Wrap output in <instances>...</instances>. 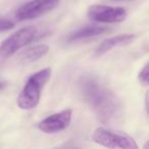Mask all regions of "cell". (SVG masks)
I'll return each mask as SVG.
<instances>
[{
  "mask_svg": "<svg viewBox=\"0 0 149 149\" xmlns=\"http://www.w3.org/2000/svg\"><path fill=\"white\" fill-rule=\"evenodd\" d=\"M5 86H6V83H5V82H1V81H0V91L4 89Z\"/></svg>",
  "mask_w": 149,
  "mask_h": 149,
  "instance_id": "obj_14",
  "label": "cell"
},
{
  "mask_svg": "<svg viewBox=\"0 0 149 149\" xmlns=\"http://www.w3.org/2000/svg\"><path fill=\"white\" fill-rule=\"evenodd\" d=\"M60 0H31L23 4L15 13L19 21L34 19L51 11L58 5Z\"/></svg>",
  "mask_w": 149,
  "mask_h": 149,
  "instance_id": "obj_6",
  "label": "cell"
},
{
  "mask_svg": "<svg viewBox=\"0 0 149 149\" xmlns=\"http://www.w3.org/2000/svg\"><path fill=\"white\" fill-rule=\"evenodd\" d=\"M138 79L139 82H140L142 85L147 86L148 85V82H149V65L148 63H146L143 68L141 70V72H139V76H138Z\"/></svg>",
  "mask_w": 149,
  "mask_h": 149,
  "instance_id": "obj_11",
  "label": "cell"
},
{
  "mask_svg": "<svg viewBox=\"0 0 149 149\" xmlns=\"http://www.w3.org/2000/svg\"><path fill=\"white\" fill-rule=\"evenodd\" d=\"M87 15L90 19L97 22V23H120L127 19V10L124 7L94 4L89 6L87 10Z\"/></svg>",
  "mask_w": 149,
  "mask_h": 149,
  "instance_id": "obj_5",
  "label": "cell"
},
{
  "mask_svg": "<svg viewBox=\"0 0 149 149\" xmlns=\"http://www.w3.org/2000/svg\"><path fill=\"white\" fill-rule=\"evenodd\" d=\"M106 30H107L106 27H102V26L98 25L85 26V27H82L81 29L74 31V33L70 34V36L66 38V42L68 43H74V42L82 41V40L88 39V38L96 37V36L104 33Z\"/></svg>",
  "mask_w": 149,
  "mask_h": 149,
  "instance_id": "obj_9",
  "label": "cell"
},
{
  "mask_svg": "<svg viewBox=\"0 0 149 149\" xmlns=\"http://www.w3.org/2000/svg\"><path fill=\"white\" fill-rule=\"evenodd\" d=\"M135 37L136 36L134 34H122V35L113 36L111 38L103 40L101 44L97 47V49L95 50V55L101 56L116 47L128 45L134 41Z\"/></svg>",
  "mask_w": 149,
  "mask_h": 149,
  "instance_id": "obj_8",
  "label": "cell"
},
{
  "mask_svg": "<svg viewBox=\"0 0 149 149\" xmlns=\"http://www.w3.org/2000/svg\"><path fill=\"white\" fill-rule=\"evenodd\" d=\"M72 120V110L64 109L57 113L51 114L39 123L38 129L45 134H54L65 130Z\"/></svg>",
  "mask_w": 149,
  "mask_h": 149,
  "instance_id": "obj_7",
  "label": "cell"
},
{
  "mask_svg": "<svg viewBox=\"0 0 149 149\" xmlns=\"http://www.w3.org/2000/svg\"><path fill=\"white\" fill-rule=\"evenodd\" d=\"M91 138L95 143L107 148L138 149V145L132 137L126 133L111 129L97 128L93 132Z\"/></svg>",
  "mask_w": 149,
  "mask_h": 149,
  "instance_id": "obj_4",
  "label": "cell"
},
{
  "mask_svg": "<svg viewBox=\"0 0 149 149\" xmlns=\"http://www.w3.org/2000/svg\"><path fill=\"white\" fill-rule=\"evenodd\" d=\"M37 34L38 30L34 26L22 28L11 34L0 44V60H4L10 57L19 49L31 43L33 40L36 39Z\"/></svg>",
  "mask_w": 149,
  "mask_h": 149,
  "instance_id": "obj_3",
  "label": "cell"
},
{
  "mask_svg": "<svg viewBox=\"0 0 149 149\" xmlns=\"http://www.w3.org/2000/svg\"><path fill=\"white\" fill-rule=\"evenodd\" d=\"M114 1H116V0H114ZM116 1H123V0H116Z\"/></svg>",
  "mask_w": 149,
  "mask_h": 149,
  "instance_id": "obj_15",
  "label": "cell"
},
{
  "mask_svg": "<svg viewBox=\"0 0 149 149\" xmlns=\"http://www.w3.org/2000/svg\"><path fill=\"white\" fill-rule=\"evenodd\" d=\"M83 100L93 109L97 118L105 125H113L123 118V106L116 95L91 76L82 77L78 84Z\"/></svg>",
  "mask_w": 149,
  "mask_h": 149,
  "instance_id": "obj_1",
  "label": "cell"
},
{
  "mask_svg": "<svg viewBox=\"0 0 149 149\" xmlns=\"http://www.w3.org/2000/svg\"><path fill=\"white\" fill-rule=\"evenodd\" d=\"M145 110L146 112H148V94H146L145 96Z\"/></svg>",
  "mask_w": 149,
  "mask_h": 149,
  "instance_id": "obj_13",
  "label": "cell"
},
{
  "mask_svg": "<svg viewBox=\"0 0 149 149\" xmlns=\"http://www.w3.org/2000/svg\"><path fill=\"white\" fill-rule=\"evenodd\" d=\"M48 50H49V47H48V45H46V44L36 45V46H34V47H31L28 50H26V51L22 54V59L27 62L36 61V60H38L39 58L46 55Z\"/></svg>",
  "mask_w": 149,
  "mask_h": 149,
  "instance_id": "obj_10",
  "label": "cell"
},
{
  "mask_svg": "<svg viewBox=\"0 0 149 149\" xmlns=\"http://www.w3.org/2000/svg\"><path fill=\"white\" fill-rule=\"evenodd\" d=\"M52 70L46 68L35 72L28 79L23 90L17 97V105L24 110H30L38 105L41 97V91L51 78Z\"/></svg>",
  "mask_w": 149,
  "mask_h": 149,
  "instance_id": "obj_2",
  "label": "cell"
},
{
  "mask_svg": "<svg viewBox=\"0 0 149 149\" xmlns=\"http://www.w3.org/2000/svg\"><path fill=\"white\" fill-rule=\"evenodd\" d=\"M15 27L13 22L5 17H0V32H5Z\"/></svg>",
  "mask_w": 149,
  "mask_h": 149,
  "instance_id": "obj_12",
  "label": "cell"
}]
</instances>
